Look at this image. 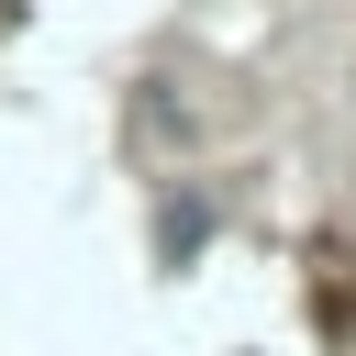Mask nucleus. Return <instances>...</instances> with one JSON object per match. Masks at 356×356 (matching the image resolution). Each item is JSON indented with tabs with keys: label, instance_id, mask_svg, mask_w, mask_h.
Returning a JSON list of instances; mask_svg holds the SVG:
<instances>
[]
</instances>
